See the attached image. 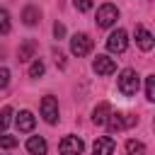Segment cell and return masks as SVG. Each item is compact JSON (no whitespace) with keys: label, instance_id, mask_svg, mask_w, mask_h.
I'll return each mask as SVG.
<instances>
[{"label":"cell","instance_id":"obj_1","mask_svg":"<svg viewBox=\"0 0 155 155\" xmlns=\"http://www.w3.org/2000/svg\"><path fill=\"white\" fill-rule=\"evenodd\" d=\"M138 85H140V80H138V73H136L133 68L121 70V75H119V92H121V94L133 97V94L138 92Z\"/></svg>","mask_w":155,"mask_h":155},{"label":"cell","instance_id":"obj_2","mask_svg":"<svg viewBox=\"0 0 155 155\" xmlns=\"http://www.w3.org/2000/svg\"><path fill=\"white\" fill-rule=\"evenodd\" d=\"M119 19V10H116V5H111V2H104L99 10H97V27H111L114 22Z\"/></svg>","mask_w":155,"mask_h":155},{"label":"cell","instance_id":"obj_3","mask_svg":"<svg viewBox=\"0 0 155 155\" xmlns=\"http://www.w3.org/2000/svg\"><path fill=\"white\" fill-rule=\"evenodd\" d=\"M136 124V116H128V114H109V119H107V126H109V131L111 133H119V131H124V128H131Z\"/></svg>","mask_w":155,"mask_h":155},{"label":"cell","instance_id":"obj_4","mask_svg":"<svg viewBox=\"0 0 155 155\" xmlns=\"http://www.w3.org/2000/svg\"><path fill=\"white\" fill-rule=\"evenodd\" d=\"M70 51H73V56H78V58L87 56V53L92 51V39H90L87 34H75V36L70 39Z\"/></svg>","mask_w":155,"mask_h":155},{"label":"cell","instance_id":"obj_5","mask_svg":"<svg viewBox=\"0 0 155 155\" xmlns=\"http://www.w3.org/2000/svg\"><path fill=\"white\" fill-rule=\"evenodd\" d=\"M126 46H128V36H126L124 29H116V31L109 34V39H107V48H109L111 53H124Z\"/></svg>","mask_w":155,"mask_h":155},{"label":"cell","instance_id":"obj_6","mask_svg":"<svg viewBox=\"0 0 155 155\" xmlns=\"http://www.w3.org/2000/svg\"><path fill=\"white\" fill-rule=\"evenodd\" d=\"M82 140L78 138V136H65L61 143H58V150H61V155H82Z\"/></svg>","mask_w":155,"mask_h":155},{"label":"cell","instance_id":"obj_7","mask_svg":"<svg viewBox=\"0 0 155 155\" xmlns=\"http://www.w3.org/2000/svg\"><path fill=\"white\" fill-rule=\"evenodd\" d=\"M41 116L46 119V124H56L58 121V102L51 94L41 99Z\"/></svg>","mask_w":155,"mask_h":155},{"label":"cell","instance_id":"obj_8","mask_svg":"<svg viewBox=\"0 0 155 155\" xmlns=\"http://www.w3.org/2000/svg\"><path fill=\"white\" fill-rule=\"evenodd\" d=\"M92 68H94L97 75H111V73L116 70V63H114V58H109V56H97L94 63H92Z\"/></svg>","mask_w":155,"mask_h":155},{"label":"cell","instance_id":"obj_9","mask_svg":"<svg viewBox=\"0 0 155 155\" xmlns=\"http://www.w3.org/2000/svg\"><path fill=\"white\" fill-rule=\"evenodd\" d=\"M114 148H116V143L109 136H99L92 145V155H114Z\"/></svg>","mask_w":155,"mask_h":155},{"label":"cell","instance_id":"obj_10","mask_svg":"<svg viewBox=\"0 0 155 155\" xmlns=\"http://www.w3.org/2000/svg\"><path fill=\"white\" fill-rule=\"evenodd\" d=\"M136 44H138L143 51H150V48H153V44H155L153 34H150L143 24H136Z\"/></svg>","mask_w":155,"mask_h":155},{"label":"cell","instance_id":"obj_11","mask_svg":"<svg viewBox=\"0 0 155 155\" xmlns=\"http://www.w3.org/2000/svg\"><path fill=\"white\" fill-rule=\"evenodd\" d=\"M34 51H36V41H34V39L22 41V44H19V51H17V61H19V63L31 61V58H34Z\"/></svg>","mask_w":155,"mask_h":155},{"label":"cell","instance_id":"obj_12","mask_svg":"<svg viewBox=\"0 0 155 155\" xmlns=\"http://www.w3.org/2000/svg\"><path fill=\"white\" fill-rule=\"evenodd\" d=\"M15 121H17V128H19L22 133H29V131L34 128V124H36L34 114H31V111H27V109H24V111H19Z\"/></svg>","mask_w":155,"mask_h":155},{"label":"cell","instance_id":"obj_13","mask_svg":"<svg viewBox=\"0 0 155 155\" xmlns=\"http://www.w3.org/2000/svg\"><path fill=\"white\" fill-rule=\"evenodd\" d=\"M22 19H24L27 27H34V24L41 22V10H39L36 5H27V7L22 10Z\"/></svg>","mask_w":155,"mask_h":155},{"label":"cell","instance_id":"obj_14","mask_svg":"<svg viewBox=\"0 0 155 155\" xmlns=\"http://www.w3.org/2000/svg\"><path fill=\"white\" fill-rule=\"evenodd\" d=\"M109 114H111V107H109L107 102H99V104L94 107V111H92V121H94L97 126H104L107 119H109Z\"/></svg>","mask_w":155,"mask_h":155},{"label":"cell","instance_id":"obj_15","mask_svg":"<svg viewBox=\"0 0 155 155\" xmlns=\"http://www.w3.org/2000/svg\"><path fill=\"white\" fill-rule=\"evenodd\" d=\"M27 150H29V155H46L48 145H46V140L41 136H31L27 140Z\"/></svg>","mask_w":155,"mask_h":155},{"label":"cell","instance_id":"obj_16","mask_svg":"<svg viewBox=\"0 0 155 155\" xmlns=\"http://www.w3.org/2000/svg\"><path fill=\"white\" fill-rule=\"evenodd\" d=\"M126 153L128 155H145V145L140 143V140H126Z\"/></svg>","mask_w":155,"mask_h":155},{"label":"cell","instance_id":"obj_17","mask_svg":"<svg viewBox=\"0 0 155 155\" xmlns=\"http://www.w3.org/2000/svg\"><path fill=\"white\" fill-rule=\"evenodd\" d=\"M12 24H10V12L5 7H0V34H10Z\"/></svg>","mask_w":155,"mask_h":155},{"label":"cell","instance_id":"obj_18","mask_svg":"<svg viewBox=\"0 0 155 155\" xmlns=\"http://www.w3.org/2000/svg\"><path fill=\"white\" fill-rule=\"evenodd\" d=\"M145 99L148 102L155 99V75H148L145 78Z\"/></svg>","mask_w":155,"mask_h":155},{"label":"cell","instance_id":"obj_19","mask_svg":"<svg viewBox=\"0 0 155 155\" xmlns=\"http://www.w3.org/2000/svg\"><path fill=\"white\" fill-rule=\"evenodd\" d=\"M10 116H12V107H5V109L0 111V131H5V128H7Z\"/></svg>","mask_w":155,"mask_h":155},{"label":"cell","instance_id":"obj_20","mask_svg":"<svg viewBox=\"0 0 155 155\" xmlns=\"http://www.w3.org/2000/svg\"><path fill=\"white\" fill-rule=\"evenodd\" d=\"M39 75H44V63L41 61H34L29 65V78H39Z\"/></svg>","mask_w":155,"mask_h":155},{"label":"cell","instance_id":"obj_21","mask_svg":"<svg viewBox=\"0 0 155 155\" xmlns=\"http://www.w3.org/2000/svg\"><path fill=\"white\" fill-rule=\"evenodd\" d=\"M19 140L15 138V136H0V148H5V150H10V148H15Z\"/></svg>","mask_w":155,"mask_h":155},{"label":"cell","instance_id":"obj_22","mask_svg":"<svg viewBox=\"0 0 155 155\" xmlns=\"http://www.w3.org/2000/svg\"><path fill=\"white\" fill-rule=\"evenodd\" d=\"M73 5H75V10H80V12L92 10V0H73Z\"/></svg>","mask_w":155,"mask_h":155},{"label":"cell","instance_id":"obj_23","mask_svg":"<svg viewBox=\"0 0 155 155\" xmlns=\"http://www.w3.org/2000/svg\"><path fill=\"white\" fill-rule=\"evenodd\" d=\"M10 85V70L7 68H0V90H5Z\"/></svg>","mask_w":155,"mask_h":155},{"label":"cell","instance_id":"obj_24","mask_svg":"<svg viewBox=\"0 0 155 155\" xmlns=\"http://www.w3.org/2000/svg\"><path fill=\"white\" fill-rule=\"evenodd\" d=\"M53 34H56V39H63V36H65V27H63L61 22H56V24H53Z\"/></svg>","mask_w":155,"mask_h":155},{"label":"cell","instance_id":"obj_25","mask_svg":"<svg viewBox=\"0 0 155 155\" xmlns=\"http://www.w3.org/2000/svg\"><path fill=\"white\" fill-rule=\"evenodd\" d=\"M56 63H58L61 68H65V58H63V53H61V51H56Z\"/></svg>","mask_w":155,"mask_h":155}]
</instances>
